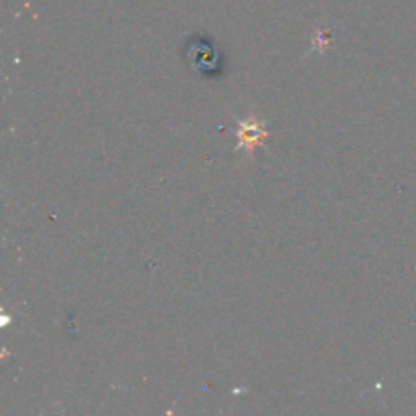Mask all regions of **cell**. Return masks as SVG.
<instances>
[{
	"label": "cell",
	"instance_id": "cell-1",
	"mask_svg": "<svg viewBox=\"0 0 416 416\" xmlns=\"http://www.w3.org/2000/svg\"><path fill=\"white\" fill-rule=\"evenodd\" d=\"M266 130L260 122H252V120H246V122L240 124V146H244L248 153L254 151V146H258L264 139H266Z\"/></svg>",
	"mask_w": 416,
	"mask_h": 416
}]
</instances>
